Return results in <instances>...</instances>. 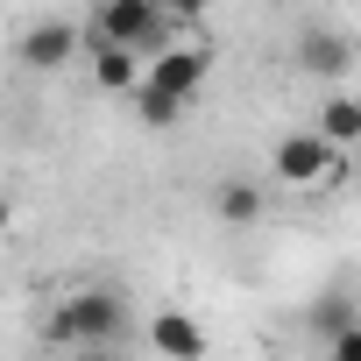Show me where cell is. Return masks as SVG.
Returning <instances> with one entry per match:
<instances>
[{"label":"cell","mask_w":361,"mask_h":361,"mask_svg":"<svg viewBox=\"0 0 361 361\" xmlns=\"http://www.w3.org/2000/svg\"><path fill=\"white\" fill-rule=\"evenodd\" d=\"M347 326H354V298H319L312 305V333L319 340H340Z\"/></svg>","instance_id":"12"},{"label":"cell","mask_w":361,"mask_h":361,"mask_svg":"<svg viewBox=\"0 0 361 361\" xmlns=\"http://www.w3.org/2000/svg\"><path fill=\"white\" fill-rule=\"evenodd\" d=\"M185 106H192V99H170V92H156V85H135L142 128H177V121H185Z\"/></svg>","instance_id":"11"},{"label":"cell","mask_w":361,"mask_h":361,"mask_svg":"<svg viewBox=\"0 0 361 361\" xmlns=\"http://www.w3.org/2000/svg\"><path fill=\"white\" fill-rule=\"evenodd\" d=\"M170 8H177V15H192V8H206V0H170Z\"/></svg>","instance_id":"14"},{"label":"cell","mask_w":361,"mask_h":361,"mask_svg":"<svg viewBox=\"0 0 361 361\" xmlns=\"http://www.w3.org/2000/svg\"><path fill=\"white\" fill-rule=\"evenodd\" d=\"M326 354H333V361H361V319H354L340 340H326Z\"/></svg>","instance_id":"13"},{"label":"cell","mask_w":361,"mask_h":361,"mask_svg":"<svg viewBox=\"0 0 361 361\" xmlns=\"http://www.w3.org/2000/svg\"><path fill=\"white\" fill-rule=\"evenodd\" d=\"M142 78H149V71L135 64L128 43H99V36H92V85H99V92H135Z\"/></svg>","instance_id":"9"},{"label":"cell","mask_w":361,"mask_h":361,"mask_svg":"<svg viewBox=\"0 0 361 361\" xmlns=\"http://www.w3.org/2000/svg\"><path fill=\"white\" fill-rule=\"evenodd\" d=\"M170 0H99L92 8V36L99 43H128V50H163L170 43Z\"/></svg>","instance_id":"2"},{"label":"cell","mask_w":361,"mask_h":361,"mask_svg":"<svg viewBox=\"0 0 361 361\" xmlns=\"http://www.w3.org/2000/svg\"><path fill=\"white\" fill-rule=\"evenodd\" d=\"M121 326H128L121 290H78V298H64V305H57L50 340H57V347H114V340H121Z\"/></svg>","instance_id":"1"},{"label":"cell","mask_w":361,"mask_h":361,"mask_svg":"<svg viewBox=\"0 0 361 361\" xmlns=\"http://www.w3.org/2000/svg\"><path fill=\"white\" fill-rule=\"evenodd\" d=\"M319 135H333L340 149L361 142V99H354V92H333V99L319 106Z\"/></svg>","instance_id":"10"},{"label":"cell","mask_w":361,"mask_h":361,"mask_svg":"<svg viewBox=\"0 0 361 361\" xmlns=\"http://www.w3.org/2000/svg\"><path fill=\"white\" fill-rule=\"evenodd\" d=\"M71 57H78V29H71V22H29V36H22V64H29L36 78H57Z\"/></svg>","instance_id":"6"},{"label":"cell","mask_w":361,"mask_h":361,"mask_svg":"<svg viewBox=\"0 0 361 361\" xmlns=\"http://www.w3.org/2000/svg\"><path fill=\"white\" fill-rule=\"evenodd\" d=\"M298 71H305V78H347V71H354V43H347L333 22H305V29H298Z\"/></svg>","instance_id":"5"},{"label":"cell","mask_w":361,"mask_h":361,"mask_svg":"<svg viewBox=\"0 0 361 361\" xmlns=\"http://www.w3.org/2000/svg\"><path fill=\"white\" fill-rule=\"evenodd\" d=\"M262 185H255V177H220V185H213V220H227V227H255L262 220Z\"/></svg>","instance_id":"8"},{"label":"cell","mask_w":361,"mask_h":361,"mask_svg":"<svg viewBox=\"0 0 361 361\" xmlns=\"http://www.w3.org/2000/svg\"><path fill=\"white\" fill-rule=\"evenodd\" d=\"M206 71H213V57H206L199 43H163L142 85H156V92H170V99H192V92L206 85Z\"/></svg>","instance_id":"4"},{"label":"cell","mask_w":361,"mask_h":361,"mask_svg":"<svg viewBox=\"0 0 361 361\" xmlns=\"http://www.w3.org/2000/svg\"><path fill=\"white\" fill-rule=\"evenodd\" d=\"M276 177H283V185H333V177H347L340 142H333V135H319V128L283 135V142H276Z\"/></svg>","instance_id":"3"},{"label":"cell","mask_w":361,"mask_h":361,"mask_svg":"<svg viewBox=\"0 0 361 361\" xmlns=\"http://www.w3.org/2000/svg\"><path fill=\"white\" fill-rule=\"evenodd\" d=\"M149 347L170 354V361H199V354H206V333H199V319H185V312H156V319H149Z\"/></svg>","instance_id":"7"}]
</instances>
